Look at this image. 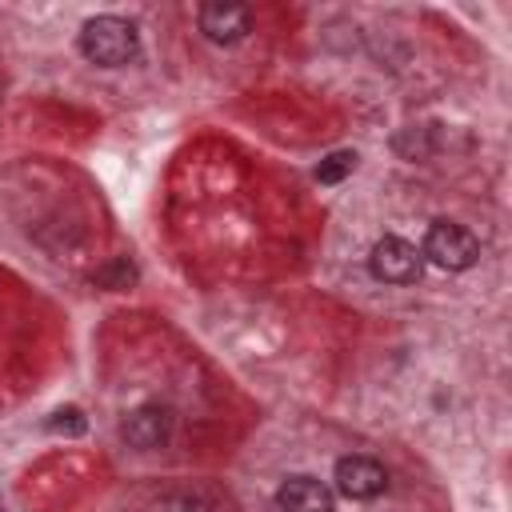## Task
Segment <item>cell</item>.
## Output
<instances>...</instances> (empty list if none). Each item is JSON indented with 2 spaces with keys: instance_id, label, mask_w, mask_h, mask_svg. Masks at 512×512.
<instances>
[{
  "instance_id": "6da1fadb",
  "label": "cell",
  "mask_w": 512,
  "mask_h": 512,
  "mask_svg": "<svg viewBox=\"0 0 512 512\" xmlns=\"http://www.w3.org/2000/svg\"><path fill=\"white\" fill-rule=\"evenodd\" d=\"M80 52H84V60H92L100 68H120V64L136 60L140 32L124 16H92L80 28Z\"/></svg>"
},
{
  "instance_id": "7a4b0ae2",
  "label": "cell",
  "mask_w": 512,
  "mask_h": 512,
  "mask_svg": "<svg viewBox=\"0 0 512 512\" xmlns=\"http://www.w3.org/2000/svg\"><path fill=\"white\" fill-rule=\"evenodd\" d=\"M420 256H428L444 272H464V268H472L480 260V240L468 228L452 224V220H436L428 228V236H424V252Z\"/></svg>"
},
{
  "instance_id": "3957f363",
  "label": "cell",
  "mask_w": 512,
  "mask_h": 512,
  "mask_svg": "<svg viewBox=\"0 0 512 512\" xmlns=\"http://www.w3.org/2000/svg\"><path fill=\"white\" fill-rule=\"evenodd\" d=\"M368 268L384 284H416L420 280V268H424V256L416 252V244H408L400 236H380L372 244Z\"/></svg>"
},
{
  "instance_id": "277c9868",
  "label": "cell",
  "mask_w": 512,
  "mask_h": 512,
  "mask_svg": "<svg viewBox=\"0 0 512 512\" xmlns=\"http://www.w3.org/2000/svg\"><path fill=\"white\" fill-rule=\"evenodd\" d=\"M196 20L212 44H236L252 32V8L236 4V0H208V4H200Z\"/></svg>"
},
{
  "instance_id": "5b68a950",
  "label": "cell",
  "mask_w": 512,
  "mask_h": 512,
  "mask_svg": "<svg viewBox=\"0 0 512 512\" xmlns=\"http://www.w3.org/2000/svg\"><path fill=\"white\" fill-rule=\"evenodd\" d=\"M336 488L348 500H376L388 488V472L372 456H340L336 460Z\"/></svg>"
},
{
  "instance_id": "8992f818",
  "label": "cell",
  "mask_w": 512,
  "mask_h": 512,
  "mask_svg": "<svg viewBox=\"0 0 512 512\" xmlns=\"http://www.w3.org/2000/svg\"><path fill=\"white\" fill-rule=\"evenodd\" d=\"M276 504H280V512H332L336 496L316 476H288L276 488Z\"/></svg>"
},
{
  "instance_id": "52a82bcc",
  "label": "cell",
  "mask_w": 512,
  "mask_h": 512,
  "mask_svg": "<svg viewBox=\"0 0 512 512\" xmlns=\"http://www.w3.org/2000/svg\"><path fill=\"white\" fill-rule=\"evenodd\" d=\"M168 436H172V412L160 404H144V408L128 412V420H124V440L132 448L152 452V448H164Z\"/></svg>"
},
{
  "instance_id": "ba28073f",
  "label": "cell",
  "mask_w": 512,
  "mask_h": 512,
  "mask_svg": "<svg viewBox=\"0 0 512 512\" xmlns=\"http://www.w3.org/2000/svg\"><path fill=\"white\" fill-rule=\"evenodd\" d=\"M352 168H356V152H332V156L320 160L316 180L320 184H340L344 176H352Z\"/></svg>"
},
{
  "instance_id": "9c48e42d",
  "label": "cell",
  "mask_w": 512,
  "mask_h": 512,
  "mask_svg": "<svg viewBox=\"0 0 512 512\" xmlns=\"http://www.w3.org/2000/svg\"><path fill=\"white\" fill-rule=\"evenodd\" d=\"M96 284H104V288H112V292H120V288H128V284H136V268L128 264V256H116L112 264H104V268L96 272Z\"/></svg>"
},
{
  "instance_id": "30bf717a",
  "label": "cell",
  "mask_w": 512,
  "mask_h": 512,
  "mask_svg": "<svg viewBox=\"0 0 512 512\" xmlns=\"http://www.w3.org/2000/svg\"><path fill=\"white\" fill-rule=\"evenodd\" d=\"M84 428H88V420H84L80 408H60V412H52V420H48V432H60V436H80Z\"/></svg>"
},
{
  "instance_id": "8fae6325",
  "label": "cell",
  "mask_w": 512,
  "mask_h": 512,
  "mask_svg": "<svg viewBox=\"0 0 512 512\" xmlns=\"http://www.w3.org/2000/svg\"><path fill=\"white\" fill-rule=\"evenodd\" d=\"M156 512H208L196 496H164L160 504H156Z\"/></svg>"
},
{
  "instance_id": "7c38bea8",
  "label": "cell",
  "mask_w": 512,
  "mask_h": 512,
  "mask_svg": "<svg viewBox=\"0 0 512 512\" xmlns=\"http://www.w3.org/2000/svg\"><path fill=\"white\" fill-rule=\"evenodd\" d=\"M0 512H4V504H0Z\"/></svg>"
}]
</instances>
